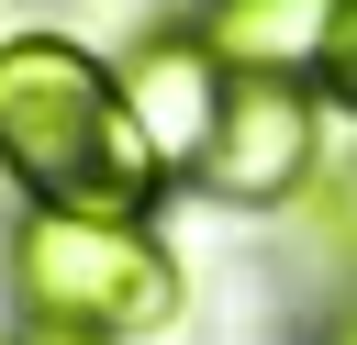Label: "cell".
<instances>
[{
	"mask_svg": "<svg viewBox=\"0 0 357 345\" xmlns=\"http://www.w3.org/2000/svg\"><path fill=\"white\" fill-rule=\"evenodd\" d=\"M0 189L22 211H134V223H156V200L178 178L134 134L112 56L56 33V22H22V33H0Z\"/></svg>",
	"mask_w": 357,
	"mask_h": 345,
	"instance_id": "1",
	"label": "cell"
},
{
	"mask_svg": "<svg viewBox=\"0 0 357 345\" xmlns=\"http://www.w3.org/2000/svg\"><path fill=\"white\" fill-rule=\"evenodd\" d=\"M324 178V89L312 78H234L223 89V122L190 167V189L234 200V211H279Z\"/></svg>",
	"mask_w": 357,
	"mask_h": 345,
	"instance_id": "3",
	"label": "cell"
},
{
	"mask_svg": "<svg viewBox=\"0 0 357 345\" xmlns=\"http://www.w3.org/2000/svg\"><path fill=\"white\" fill-rule=\"evenodd\" d=\"M0 345H89V334H56V323H0Z\"/></svg>",
	"mask_w": 357,
	"mask_h": 345,
	"instance_id": "7",
	"label": "cell"
},
{
	"mask_svg": "<svg viewBox=\"0 0 357 345\" xmlns=\"http://www.w3.org/2000/svg\"><path fill=\"white\" fill-rule=\"evenodd\" d=\"M112 78H123V111H134V134L156 145V167L167 178H190L201 167V145H212V122H223V56L190 33V22H156V33H134L123 56H112Z\"/></svg>",
	"mask_w": 357,
	"mask_h": 345,
	"instance_id": "4",
	"label": "cell"
},
{
	"mask_svg": "<svg viewBox=\"0 0 357 345\" xmlns=\"http://www.w3.org/2000/svg\"><path fill=\"white\" fill-rule=\"evenodd\" d=\"M312 89H324L335 111H357V0H335V22H324V56H312Z\"/></svg>",
	"mask_w": 357,
	"mask_h": 345,
	"instance_id": "6",
	"label": "cell"
},
{
	"mask_svg": "<svg viewBox=\"0 0 357 345\" xmlns=\"http://www.w3.org/2000/svg\"><path fill=\"white\" fill-rule=\"evenodd\" d=\"M335 0H201L190 33L223 56V78H312Z\"/></svg>",
	"mask_w": 357,
	"mask_h": 345,
	"instance_id": "5",
	"label": "cell"
},
{
	"mask_svg": "<svg viewBox=\"0 0 357 345\" xmlns=\"http://www.w3.org/2000/svg\"><path fill=\"white\" fill-rule=\"evenodd\" d=\"M11 323H56L89 345H156L190 312V267L134 211H11L0 223Z\"/></svg>",
	"mask_w": 357,
	"mask_h": 345,
	"instance_id": "2",
	"label": "cell"
}]
</instances>
